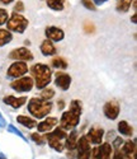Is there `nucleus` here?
Segmentation results:
<instances>
[{"label": "nucleus", "mask_w": 137, "mask_h": 159, "mask_svg": "<svg viewBox=\"0 0 137 159\" xmlns=\"http://www.w3.org/2000/svg\"><path fill=\"white\" fill-rule=\"evenodd\" d=\"M81 113H83V103L79 99H73L70 102L68 110L65 111L60 118V127L65 131H70L75 129L80 122Z\"/></svg>", "instance_id": "obj_1"}, {"label": "nucleus", "mask_w": 137, "mask_h": 159, "mask_svg": "<svg viewBox=\"0 0 137 159\" xmlns=\"http://www.w3.org/2000/svg\"><path fill=\"white\" fill-rule=\"evenodd\" d=\"M32 78L34 80V85L38 90L48 87L52 79V70L46 64H34L31 68Z\"/></svg>", "instance_id": "obj_2"}, {"label": "nucleus", "mask_w": 137, "mask_h": 159, "mask_svg": "<svg viewBox=\"0 0 137 159\" xmlns=\"http://www.w3.org/2000/svg\"><path fill=\"white\" fill-rule=\"evenodd\" d=\"M28 112L34 118H45L53 108V104L51 101H45L42 98H32L28 102Z\"/></svg>", "instance_id": "obj_3"}, {"label": "nucleus", "mask_w": 137, "mask_h": 159, "mask_svg": "<svg viewBox=\"0 0 137 159\" xmlns=\"http://www.w3.org/2000/svg\"><path fill=\"white\" fill-rule=\"evenodd\" d=\"M66 136H67V132L61 127H55L50 132H46V135H45L48 145L53 150H56L59 153L64 152V149H65Z\"/></svg>", "instance_id": "obj_4"}, {"label": "nucleus", "mask_w": 137, "mask_h": 159, "mask_svg": "<svg viewBox=\"0 0 137 159\" xmlns=\"http://www.w3.org/2000/svg\"><path fill=\"white\" fill-rule=\"evenodd\" d=\"M5 24L8 27V31H10V32L24 33V31L27 30V27H28V24H29V20L24 16H22L20 13L13 11Z\"/></svg>", "instance_id": "obj_5"}, {"label": "nucleus", "mask_w": 137, "mask_h": 159, "mask_svg": "<svg viewBox=\"0 0 137 159\" xmlns=\"http://www.w3.org/2000/svg\"><path fill=\"white\" fill-rule=\"evenodd\" d=\"M34 87V80L32 76H20L18 79H14L10 83V88L19 93H27V92H31Z\"/></svg>", "instance_id": "obj_6"}, {"label": "nucleus", "mask_w": 137, "mask_h": 159, "mask_svg": "<svg viewBox=\"0 0 137 159\" xmlns=\"http://www.w3.org/2000/svg\"><path fill=\"white\" fill-rule=\"evenodd\" d=\"M28 65H27L25 61H15L13 62L8 70H7V76L11 78V79H18L20 76H24L27 73H28Z\"/></svg>", "instance_id": "obj_7"}, {"label": "nucleus", "mask_w": 137, "mask_h": 159, "mask_svg": "<svg viewBox=\"0 0 137 159\" xmlns=\"http://www.w3.org/2000/svg\"><path fill=\"white\" fill-rule=\"evenodd\" d=\"M113 154V145L109 143L99 144L97 148L91 149V159H111Z\"/></svg>", "instance_id": "obj_8"}, {"label": "nucleus", "mask_w": 137, "mask_h": 159, "mask_svg": "<svg viewBox=\"0 0 137 159\" xmlns=\"http://www.w3.org/2000/svg\"><path fill=\"white\" fill-rule=\"evenodd\" d=\"M77 159H90L91 157V148H90V143L86 139V136H79L77 139Z\"/></svg>", "instance_id": "obj_9"}, {"label": "nucleus", "mask_w": 137, "mask_h": 159, "mask_svg": "<svg viewBox=\"0 0 137 159\" xmlns=\"http://www.w3.org/2000/svg\"><path fill=\"white\" fill-rule=\"evenodd\" d=\"M9 59L15 61H32L34 59L33 54L27 47H18L9 52Z\"/></svg>", "instance_id": "obj_10"}, {"label": "nucleus", "mask_w": 137, "mask_h": 159, "mask_svg": "<svg viewBox=\"0 0 137 159\" xmlns=\"http://www.w3.org/2000/svg\"><path fill=\"white\" fill-rule=\"evenodd\" d=\"M119 112H121V106L116 101H108L103 107L104 116L108 118V120H112V121L117 120V117L119 116Z\"/></svg>", "instance_id": "obj_11"}, {"label": "nucleus", "mask_w": 137, "mask_h": 159, "mask_svg": "<svg viewBox=\"0 0 137 159\" xmlns=\"http://www.w3.org/2000/svg\"><path fill=\"white\" fill-rule=\"evenodd\" d=\"M45 36L52 42H61L65 38V32L61 28L56 27V25H50V27H46L45 30Z\"/></svg>", "instance_id": "obj_12"}, {"label": "nucleus", "mask_w": 137, "mask_h": 159, "mask_svg": "<svg viewBox=\"0 0 137 159\" xmlns=\"http://www.w3.org/2000/svg\"><path fill=\"white\" fill-rule=\"evenodd\" d=\"M85 136L89 140V143H91L94 145H99L103 141V138H104V130L102 127H95L94 126L88 131V134Z\"/></svg>", "instance_id": "obj_13"}, {"label": "nucleus", "mask_w": 137, "mask_h": 159, "mask_svg": "<svg viewBox=\"0 0 137 159\" xmlns=\"http://www.w3.org/2000/svg\"><path fill=\"white\" fill-rule=\"evenodd\" d=\"M55 84H56L57 88L62 90H67L71 85V76L66 73L59 71L56 73V76H55Z\"/></svg>", "instance_id": "obj_14"}, {"label": "nucleus", "mask_w": 137, "mask_h": 159, "mask_svg": "<svg viewBox=\"0 0 137 159\" xmlns=\"http://www.w3.org/2000/svg\"><path fill=\"white\" fill-rule=\"evenodd\" d=\"M57 124H59V120L56 117H47L43 121L37 124L36 127H37L38 132H50L51 130H53L57 126Z\"/></svg>", "instance_id": "obj_15"}, {"label": "nucleus", "mask_w": 137, "mask_h": 159, "mask_svg": "<svg viewBox=\"0 0 137 159\" xmlns=\"http://www.w3.org/2000/svg\"><path fill=\"white\" fill-rule=\"evenodd\" d=\"M27 97H14V96H7L3 98V102L8 106H10V107L13 108H20L23 107V106L27 103Z\"/></svg>", "instance_id": "obj_16"}, {"label": "nucleus", "mask_w": 137, "mask_h": 159, "mask_svg": "<svg viewBox=\"0 0 137 159\" xmlns=\"http://www.w3.org/2000/svg\"><path fill=\"white\" fill-rule=\"evenodd\" d=\"M77 139H79V132L73 129L70 135L66 136V140H65V148L68 150V152H75L76 150V147H77Z\"/></svg>", "instance_id": "obj_17"}, {"label": "nucleus", "mask_w": 137, "mask_h": 159, "mask_svg": "<svg viewBox=\"0 0 137 159\" xmlns=\"http://www.w3.org/2000/svg\"><path fill=\"white\" fill-rule=\"evenodd\" d=\"M41 52H42L43 56H53L56 55V46H55V43L52 41H50V39H45V41L41 43Z\"/></svg>", "instance_id": "obj_18"}, {"label": "nucleus", "mask_w": 137, "mask_h": 159, "mask_svg": "<svg viewBox=\"0 0 137 159\" xmlns=\"http://www.w3.org/2000/svg\"><path fill=\"white\" fill-rule=\"evenodd\" d=\"M17 121H18L22 126H24V127H27V129H34V127L37 126V121L34 120V118H31V117L24 116V115H19V116L17 117Z\"/></svg>", "instance_id": "obj_19"}, {"label": "nucleus", "mask_w": 137, "mask_h": 159, "mask_svg": "<svg viewBox=\"0 0 137 159\" xmlns=\"http://www.w3.org/2000/svg\"><path fill=\"white\" fill-rule=\"evenodd\" d=\"M118 131L121 132V135H125V136H132L133 135V127L125 120L118 122Z\"/></svg>", "instance_id": "obj_20"}, {"label": "nucleus", "mask_w": 137, "mask_h": 159, "mask_svg": "<svg viewBox=\"0 0 137 159\" xmlns=\"http://www.w3.org/2000/svg\"><path fill=\"white\" fill-rule=\"evenodd\" d=\"M122 152L135 158V155H136V141H135V140H127V141H123Z\"/></svg>", "instance_id": "obj_21"}, {"label": "nucleus", "mask_w": 137, "mask_h": 159, "mask_svg": "<svg viewBox=\"0 0 137 159\" xmlns=\"http://www.w3.org/2000/svg\"><path fill=\"white\" fill-rule=\"evenodd\" d=\"M47 7L55 11H61L65 8L66 0H46Z\"/></svg>", "instance_id": "obj_22"}, {"label": "nucleus", "mask_w": 137, "mask_h": 159, "mask_svg": "<svg viewBox=\"0 0 137 159\" xmlns=\"http://www.w3.org/2000/svg\"><path fill=\"white\" fill-rule=\"evenodd\" d=\"M13 39V34L10 31L4 30V28H0V47H3L8 43L11 42Z\"/></svg>", "instance_id": "obj_23"}, {"label": "nucleus", "mask_w": 137, "mask_h": 159, "mask_svg": "<svg viewBox=\"0 0 137 159\" xmlns=\"http://www.w3.org/2000/svg\"><path fill=\"white\" fill-rule=\"evenodd\" d=\"M133 3V0H118L117 5H116V10L118 13H127L131 8Z\"/></svg>", "instance_id": "obj_24"}, {"label": "nucleus", "mask_w": 137, "mask_h": 159, "mask_svg": "<svg viewBox=\"0 0 137 159\" xmlns=\"http://www.w3.org/2000/svg\"><path fill=\"white\" fill-rule=\"evenodd\" d=\"M51 65H52V68L60 69V70H65V69H67V66H68L67 61H66L64 57H61V56L53 57L52 61H51Z\"/></svg>", "instance_id": "obj_25"}, {"label": "nucleus", "mask_w": 137, "mask_h": 159, "mask_svg": "<svg viewBox=\"0 0 137 159\" xmlns=\"http://www.w3.org/2000/svg\"><path fill=\"white\" fill-rule=\"evenodd\" d=\"M55 96V90L52 88H43V89H41V93H39V98H42L45 101H51Z\"/></svg>", "instance_id": "obj_26"}, {"label": "nucleus", "mask_w": 137, "mask_h": 159, "mask_svg": "<svg viewBox=\"0 0 137 159\" xmlns=\"http://www.w3.org/2000/svg\"><path fill=\"white\" fill-rule=\"evenodd\" d=\"M112 159H135V158L131 157V155H128V154H126V153H123V152L118 148V149H116V152L112 154Z\"/></svg>", "instance_id": "obj_27"}, {"label": "nucleus", "mask_w": 137, "mask_h": 159, "mask_svg": "<svg viewBox=\"0 0 137 159\" xmlns=\"http://www.w3.org/2000/svg\"><path fill=\"white\" fill-rule=\"evenodd\" d=\"M9 18V13L7 9L0 8V25H4Z\"/></svg>", "instance_id": "obj_28"}, {"label": "nucleus", "mask_w": 137, "mask_h": 159, "mask_svg": "<svg viewBox=\"0 0 137 159\" xmlns=\"http://www.w3.org/2000/svg\"><path fill=\"white\" fill-rule=\"evenodd\" d=\"M31 139L37 144V145H43L45 144V138L39 135V132H34L31 135Z\"/></svg>", "instance_id": "obj_29"}, {"label": "nucleus", "mask_w": 137, "mask_h": 159, "mask_svg": "<svg viewBox=\"0 0 137 159\" xmlns=\"http://www.w3.org/2000/svg\"><path fill=\"white\" fill-rule=\"evenodd\" d=\"M8 131L9 132H13V134H14V135H17V136H19L22 140H24V141H27V139H25V136L22 134V132L15 127V126H13V125H9L8 126Z\"/></svg>", "instance_id": "obj_30"}, {"label": "nucleus", "mask_w": 137, "mask_h": 159, "mask_svg": "<svg viewBox=\"0 0 137 159\" xmlns=\"http://www.w3.org/2000/svg\"><path fill=\"white\" fill-rule=\"evenodd\" d=\"M81 4H83L88 10H91V11H95V10H97V7L93 4L91 0H81Z\"/></svg>", "instance_id": "obj_31"}, {"label": "nucleus", "mask_w": 137, "mask_h": 159, "mask_svg": "<svg viewBox=\"0 0 137 159\" xmlns=\"http://www.w3.org/2000/svg\"><path fill=\"white\" fill-rule=\"evenodd\" d=\"M13 10L17 11V13H22V11H24V3L22 2V0H18V2L15 3L14 9H13Z\"/></svg>", "instance_id": "obj_32"}, {"label": "nucleus", "mask_w": 137, "mask_h": 159, "mask_svg": "<svg viewBox=\"0 0 137 159\" xmlns=\"http://www.w3.org/2000/svg\"><path fill=\"white\" fill-rule=\"evenodd\" d=\"M84 30H85L86 33H93V32L95 31V27H94L91 23L88 22V23H85V25H84Z\"/></svg>", "instance_id": "obj_33"}, {"label": "nucleus", "mask_w": 137, "mask_h": 159, "mask_svg": "<svg viewBox=\"0 0 137 159\" xmlns=\"http://www.w3.org/2000/svg\"><path fill=\"white\" fill-rule=\"evenodd\" d=\"M122 144H123V140H122V138H116V139H114V141H113V145L116 147V149H118V148L121 147Z\"/></svg>", "instance_id": "obj_34"}, {"label": "nucleus", "mask_w": 137, "mask_h": 159, "mask_svg": "<svg viewBox=\"0 0 137 159\" xmlns=\"http://www.w3.org/2000/svg\"><path fill=\"white\" fill-rule=\"evenodd\" d=\"M93 2V4L95 5V7H98V5H103L104 3H107L108 0H91Z\"/></svg>", "instance_id": "obj_35"}, {"label": "nucleus", "mask_w": 137, "mask_h": 159, "mask_svg": "<svg viewBox=\"0 0 137 159\" xmlns=\"http://www.w3.org/2000/svg\"><path fill=\"white\" fill-rule=\"evenodd\" d=\"M4 126H5V120H4L3 115L0 113V129H2V127H4Z\"/></svg>", "instance_id": "obj_36"}, {"label": "nucleus", "mask_w": 137, "mask_h": 159, "mask_svg": "<svg viewBox=\"0 0 137 159\" xmlns=\"http://www.w3.org/2000/svg\"><path fill=\"white\" fill-rule=\"evenodd\" d=\"M57 107H59V110H62L64 107H65V102L61 99V101H59L57 102Z\"/></svg>", "instance_id": "obj_37"}, {"label": "nucleus", "mask_w": 137, "mask_h": 159, "mask_svg": "<svg viewBox=\"0 0 137 159\" xmlns=\"http://www.w3.org/2000/svg\"><path fill=\"white\" fill-rule=\"evenodd\" d=\"M0 3H2L3 5H9L13 3V0H0Z\"/></svg>", "instance_id": "obj_38"}, {"label": "nucleus", "mask_w": 137, "mask_h": 159, "mask_svg": "<svg viewBox=\"0 0 137 159\" xmlns=\"http://www.w3.org/2000/svg\"><path fill=\"white\" fill-rule=\"evenodd\" d=\"M136 18H137V14H136V13H135V14L131 17V22L133 23V24H136L137 23V20H136Z\"/></svg>", "instance_id": "obj_39"}, {"label": "nucleus", "mask_w": 137, "mask_h": 159, "mask_svg": "<svg viewBox=\"0 0 137 159\" xmlns=\"http://www.w3.org/2000/svg\"><path fill=\"white\" fill-rule=\"evenodd\" d=\"M0 159H8V158H7V157H5L3 153H0Z\"/></svg>", "instance_id": "obj_40"}]
</instances>
